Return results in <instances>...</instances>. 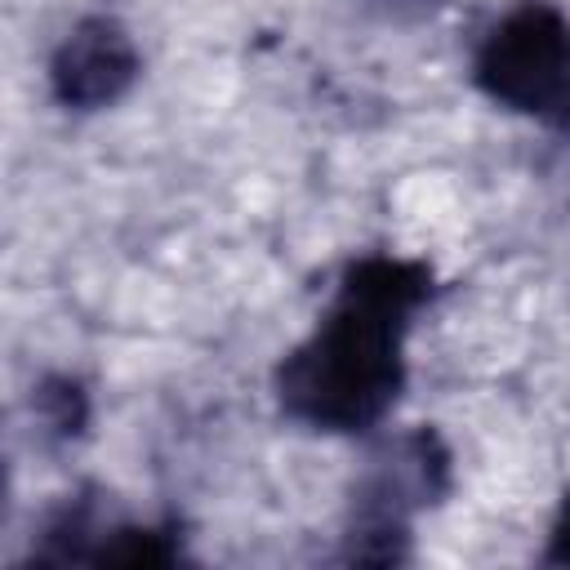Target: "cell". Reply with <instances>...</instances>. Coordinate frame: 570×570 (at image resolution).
<instances>
[{"label":"cell","instance_id":"277c9868","mask_svg":"<svg viewBox=\"0 0 570 570\" xmlns=\"http://www.w3.org/2000/svg\"><path fill=\"white\" fill-rule=\"evenodd\" d=\"M134 80H138V49L129 31L107 13L80 18L49 58V89L71 111L111 107Z\"/></svg>","mask_w":570,"mask_h":570},{"label":"cell","instance_id":"7a4b0ae2","mask_svg":"<svg viewBox=\"0 0 570 570\" xmlns=\"http://www.w3.org/2000/svg\"><path fill=\"white\" fill-rule=\"evenodd\" d=\"M450 490V450L432 428L383 441L365 459V476L352 494V525L343 561H405L410 517L432 508Z\"/></svg>","mask_w":570,"mask_h":570},{"label":"cell","instance_id":"5b68a950","mask_svg":"<svg viewBox=\"0 0 570 570\" xmlns=\"http://www.w3.org/2000/svg\"><path fill=\"white\" fill-rule=\"evenodd\" d=\"M36 414L45 423V432L53 436H76L89 419V396L76 379H45L36 392Z\"/></svg>","mask_w":570,"mask_h":570},{"label":"cell","instance_id":"8992f818","mask_svg":"<svg viewBox=\"0 0 570 570\" xmlns=\"http://www.w3.org/2000/svg\"><path fill=\"white\" fill-rule=\"evenodd\" d=\"M543 561L548 566H570V494L552 521V534H548V548H543Z\"/></svg>","mask_w":570,"mask_h":570},{"label":"cell","instance_id":"3957f363","mask_svg":"<svg viewBox=\"0 0 570 570\" xmlns=\"http://www.w3.org/2000/svg\"><path fill=\"white\" fill-rule=\"evenodd\" d=\"M566 71H570V22L561 18V9L543 0H525L512 13H503L485 31L472 58V80L490 102L539 120L548 116Z\"/></svg>","mask_w":570,"mask_h":570},{"label":"cell","instance_id":"52a82bcc","mask_svg":"<svg viewBox=\"0 0 570 570\" xmlns=\"http://www.w3.org/2000/svg\"><path fill=\"white\" fill-rule=\"evenodd\" d=\"M543 120L570 134V71H566V80H561V89H557V98H552V107H548V116H543Z\"/></svg>","mask_w":570,"mask_h":570},{"label":"cell","instance_id":"6da1fadb","mask_svg":"<svg viewBox=\"0 0 570 570\" xmlns=\"http://www.w3.org/2000/svg\"><path fill=\"white\" fill-rule=\"evenodd\" d=\"M432 298V267L396 254L347 263L316 330L281 361L276 401L312 432H370L405 387V330Z\"/></svg>","mask_w":570,"mask_h":570}]
</instances>
